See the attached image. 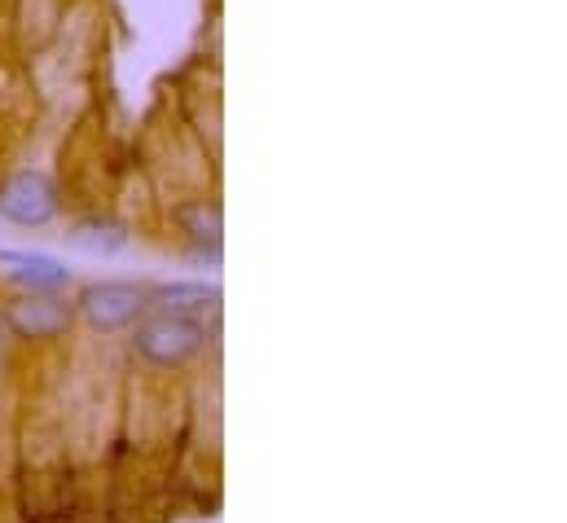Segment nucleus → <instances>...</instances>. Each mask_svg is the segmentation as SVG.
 I'll return each instance as SVG.
<instances>
[{
	"label": "nucleus",
	"mask_w": 567,
	"mask_h": 523,
	"mask_svg": "<svg viewBox=\"0 0 567 523\" xmlns=\"http://www.w3.org/2000/svg\"><path fill=\"white\" fill-rule=\"evenodd\" d=\"M71 243H75V247H84V252H102V256H111V252L128 247V225L93 216V221H80V225H75Z\"/></svg>",
	"instance_id": "nucleus-7"
},
{
	"label": "nucleus",
	"mask_w": 567,
	"mask_h": 523,
	"mask_svg": "<svg viewBox=\"0 0 567 523\" xmlns=\"http://www.w3.org/2000/svg\"><path fill=\"white\" fill-rule=\"evenodd\" d=\"M181 229L194 238V243H212V247H220V229H225V221H220V207L216 203H194V207H181Z\"/></svg>",
	"instance_id": "nucleus-8"
},
{
	"label": "nucleus",
	"mask_w": 567,
	"mask_h": 523,
	"mask_svg": "<svg viewBox=\"0 0 567 523\" xmlns=\"http://www.w3.org/2000/svg\"><path fill=\"white\" fill-rule=\"evenodd\" d=\"M0 273L22 290H66L71 268L44 252H0Z\"/></svg>",
	"instance_id": "nucleus-5"
},
{
	"label": "nucleus",
	"mask_w": 567,
	"mask_h": 523,
	"mask_svg": "<svg viewBox=\"0 0 567 523\" xmlns=\"http://www.w3.org/2000/svg\"><path fill=\"white\" fill-rule=\"evenodd\" d=\"M0 317L13 339L40 343V339H58L75 326V304L62 299V290H22Z\"/></svg>",
	"instance_id": "nucleus-3"
},
{
	"label": "nucleus",
	"mask_w": 567,
	"mask_h": 523,
	"mask_svg": "<svg viewBox=\"0 0 567 523\" xmlns=\"http://www.w3.org/2000/svg\"><path fill=\"white\" fill-rule=\"evenodd\" d=\"M58 207H62V198H58V185H53L49 172H31V167L13 172L4 181V189H0V216L22 225V229L49 225L58 216Z\"/></svg>",
	"instance_id": "nucleus-4"
},
{
	"label": "nucleus",
	"mask_w": 567,
	"mask_h": 523,
	"mask_svg": "<svg viewBox=\"0 0 567 523\" xmlns=\"http://www.w3.org/2000/svg\"><path fill=\"white\" fill-rule=\"evenodd\" d=\"M9 339H13V335H9V326H4V317H0V366H4V357H9Z\"/></svg>",
	"instance_id": "nucleus-9"
},
{
	"label": "nucleus",
	"mask_w": 567,
	"mask_h": 523,
	"mask_svg": "<svg viewBox=\"0 0 567 523\" xmlns=\"http://www.w3.org/2000/svg\"><path fill=\"white\" fill-rule=\"evenodd\" d=\"M150 308V290L137 281H93L75 295V317H84L93 330H128Z\"/></svg>",
	"instance_id": "nucleus-2"
},
{
	"label": "nucleus",
	"mask_w": 567,
	"mask_h": 523,
	"mask_svg": "<svg viewBox=\"0 0 567 523\" xmlns=\"http://www.w3.org/2000/svg\"><path fill=\"white\" fill-rule=\"evenodd\" d=\"M220 304V290L207 281H163L150 290V308L163 312H185V317H203L207 308Z\"/></svg>",
	"instance_id": "nucleus-6"
},
{
	"label": "nucleus",
	"mask_w": 567,
	"mask_h": 523,
	"mask_svg": "<svg viewBox=\"0 0 567 523\" xmlns=\"http://www.w3.org/2000/svg\"><path fill=\"white\" fill-rule=\"evenodd\" d=\"M207 348V326L203 317H185V312H142L133 321V352L154 370H181L189 366L198 352Z\"/></svg>",
	"instance_id": "nucleus-1"
}]
</instances>
